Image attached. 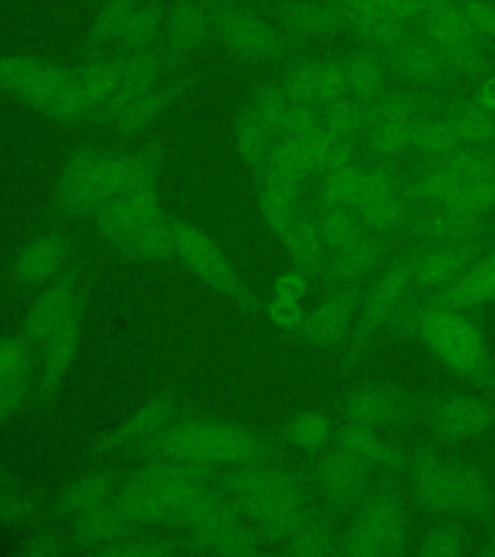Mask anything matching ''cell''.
<instances>
[{
  "label": "cell",
  "mask_w": 495,
  "mask_h": 557,
  "mask_svg": "<svg viewBox=\"0 0 495 557\" xmlns=\"http://www.w3.org/2000/svg\"><path fill=\"white\" fill-rule=\"evenodd\" d=\"M285 240L295 253L296 260L300 261L306 270H318L327 261L330 252L320 235L315 218L298 215Z\"/></svg>",
  "instance_id": "cell-34"
},
{
  "label": "cell",
  "mask_w": 495,
  "mask_h": 557,
  "mask_svg": "<svg viewBox=\"0 0 495 557\" xmlns=\"http://www.w3.org/2000/svg\"><path fill=\"white\" fill-rule=\"evenodd\" d=\"M495 300V252L486 253L482 260L470 268L462 277L449 283L447 287L426 293L417 300L418 306H434L445 310L469 312L479 306Z\"/></svg>",
  "instance_id": "cell-14"
},
{
  "label": "cell",
  "mask_w": 495,
  "mask_h": 557,
  "mask_svg": "<svg viewBox=\"0 0 495 557\" xmlns=\"http://www.w3.org/2000/svg\"><path fill=\"white\" fill-rule=\"evenodd\" d=\"M0 89L51 119L76 122L91 113L76 69L27 54L0 57Z\"/></svg>",
  "instance_id": "cell-3"
},
{
  "label": "cell",
  "mask_w": 495,
  "mask_h": 557,
  "mask_svg": "<svg viewBox=\"0 0 495 557\" xmlns=\"http://www.w3.org/2000/svg\"><path fill=\"white\" fill-rule=\"evenodd\" d=\"M315 223H318L320 235H322L330 256L343 252L366 231V226L358 219L355 209L348 208V206L320 208L315 215Z\"/></svg>",
  "instance_id": "cell-28"
},
{
  "label": "cell",
  "mask_w": 495,
  "mask_h": 557,
  "mask_svg": "<svg viewBox=\"0 0 495 557\" xmlns=\"http://www.w3.org/2000/svg\"><path fill=\"white\" fill-rule=\"evenodd\" d=\"M271 315L283 325H296L302 320V310H300V306L296 305L295 300L279 298L271 306Z\"/></svg>",
  "instance_id": "cell-45"
},
{
  "label": "cell",
  "mask_w": 495,
  "mask_h": 557,
  "mask_svg": "<svg viewBox=\"0 0 495 557\" xmlns=\"http://www.w3.org/2000/svg\"><path fill=\"white\" fill-rule=\"evenodd\" d=\"M407 546V517L399 499L389 494H370L357 507L355 521L341 542L343 556H400Z\"/></svg>",
  "instance_id": "cell-5"
},
{
  "label": "cell",
  "mask_w": 495,
  "mask_h": 557,
  "mask_svg": "<svg viewBox=\"0 0 495 557\" xmlns=\"http://www.w3.org/2000/svg\"><path fill=\"white\" fill-rule=\"evenodd\" d=\"M322 124L330 131L333 138L348 139L358 144V139L362 138L366 131L372 126L370 104L358 103L348 97L345 101L323 109Z\"/></svg>",
  "instance_id": "cell-30"
},
{
  "label": "cell",
  "mask_w": 495,
  "mask_h": 557,
  "mask_svg": "<svg viewBox=\"0 0 495 557\" xmlns=\"http://www.w3.org/2000/svg\"><path fill=\"white\" fill-rule=\"evenodd\" d=\"M305 283L300 281V278L295 277V275H288V277H283L277 283V295L279 298H285V300H295L298 302L302 295H305Z\"/></svg>",
  "instance_id": "cell-47"
},
{
  "label": "cell",
  "mask_w": 495,
  "mask_h": 557,
  "mask_svg": "<svg viewBox=\"0 0 495 557\" xmlns=\"http://www.w3.org/2000/svg\"><path fill=\"white\" fill-rule=\"evenodd\" d=\"M472 97L482 109H486L487 113L495 116V72L484 82H480L479 89L472 94Z\"/></svg>",
  "instance_id": "cell-46"
},
{
  "label": "cell",
  "mask_w": 495,
  "mask_h": 557,
  "mask_svg": "<svg viewBox=\"0 0 495 557\" xmlns=\"http://www.w3.org/2000/svg\"><path fill=\"white\" fill-rule=\"evenodd\" d=\"M472 29L486 41L495 57V2L494 0H455Z\"/></svg>",
  "instance_id": "cell-39"
},
{
  "label": "cell",
  "mask_w": 495,
  "mask_h": 557,
  "mask_svg": "<svg viewBox=\"0 0 495 557\" xmlns=\"http://www.w3.org/2000/svg\"><path fill=\"white\" fill-rule=\"evenodd\" d=\"M293 103L285 96L283 87L277 84H260L252 91L248 113L260 122L261 128L270 134L271 138H281L288 111Z\"/></svg>",
  "instance_id": "cell-29"
},
{
  "label": "cell",
  "mask_w": 495,
  "mask_h": 557,
  "mask_svg": "<svg viewBox=\"0 0 495 557\" xmlns=\"http://www.w3.org/2000/svg\"><path fill=\"white\" fill-rule=\"evenodd\" d=\"M437 113L444 116L457 146L484 144L495 139V116L482 109L474 97L447 96L437 107Z\"/></svg>",
  "instance_id": "cell-21"
},
{
  "label": "cell",
  "mask_w": 495,
  "mask_h": 557,
  "mask_svg": "<svg viewBox=\"0 0 495 557\" xmlns=\"http://www.w3.org/2000/svg\"><path fill=\"white\" fill-rule=\"evenodd\" d=\"M211 41V0H171L166 7L161 47L171 69H178Z\"/></svg>",
  "instance_id": "cell-10"
},
{
  "label": "cell",
  "mask_w": 495,
  "mask_h": 557,
  "mask_svg": "<svg viewBox=\"0 0 495 557\" xmlns=\"http://www.w3.org/2000/svg\"><path fill=\"white\" fill-rule=\"evenodd\" d=\"M455 148H457V141L451 128L437 111L426 113L412 122L409 153H414L422 161V165L447 156Z\"/></svg>",
  "instance_id": "cell-27"
},
{
  "label": "cell",
  "mask_w": 495,
  "mask_h": 557,
  "mask_svg": "<svg viewBox=\"0 0 495 557\" xmlns=\"http://www.w3.org/2000/svg\"><path fill=\"white\" fill-rule=\"evenodd\" d=\"M472 548V539L461 524H444L434 531L428 532L420 540L418 556L424 557H453L462 556Z\"/></svg>",
  "instance_id": "cell-36"
},
{
  "label": "cell",
  "mask_w": 495,
  "mask_h": 557,
  "mask_svg": "<svg viewBox=\"0 0 495 557\" xmlns=\"http://www.w3.org/2000/svg\"><path fill=\"white\" fill-rule=\"evenodd\" d=\"M348 422L389 432L409 426L417 418L418 407L409 393L393 385H364L352 393L345 403Z\"/></svg>",
  "instance_id": "cell-9"
},
{
  "label": "cell",
  "mask_w": 495,
  "mask_h": 557,
  "mask_svg": "<svg viewBox=\"0 0 495 557\" xmlns=\"http://www.w3.org/2000/svg\"><path fill=\"white\" fill-rule=\"evenodd\" d=\"M265 14L296 41L345 34L347 20L339 2L330 0H281Z\"/></svg>",
  "instance_id": "cell-11"
},
{
  "label": "cell",
  "mask_w": 495,
  "mask_h": 557,
  "mask_svg": "<svg viewBox=\"0 0 495 557\" xmlns=\"http://www.w3.org/2000/svg\"><path fill=\"white\" fill-rule=\"evenodd\" d=\"M176 244L181 246L184 256L209 277H218L225 273V261L221 260L218 250L213 244L209 243L206 236L194 231L190 226H181L176 228Z\"/></svg>",
  "instance_id": "cell-35"
},
{
  "label": "cell",
  "mask_w": 495,
  "mask_h": 557,
  "mask_svg": "<svg viewBox=\"0 0 495 557\" xmlns=\"http://www.w3.org/2000/svg\"><path fill=\"white\" fill-rule=\"evenodd\" d=\"M171 62L166 59L161 44L139 49V51L124 52V70H122L121 86L111 104L107 107V114H113L124 104L131 103L136 97L148 94L151 89L163 84L166 72H171Z\"/></svg>",
  "instance_id": "cell-16"
},
{
  "label": "cell",
  "mask_w": 495,
  "mask_h": 557,
  "mask_svg": "<svg viewBox=\"0 0 495 557\" xmlns=\"http://www.w3.org/2000/svg\"><path fill=\"white\" fill-rule=\"evenodd\" d=\"M240 2L252 4V7H258V9H270V7H273V4L281 2V0H240Z\"/></svg>",
  "instance_id": "cell-48"
},
{
  "label": "cell",
  "mask_w": 495,
  "mask_h": 557,
  "mask_svg": "<svg viewBox=\"0 0 495 557\" xmlns=\"http://www.w3.org/2000/svg\"><path fill=\"white\" fill-rule=\"evenodd\" d=\"M165 14L166 7L161 0H141L122 32L116 51H139L161 44Z\"/></svg>",
  "instance_id": "cell-26"
},
{
  "label": "cell",
  "mask_w": 495,
  "mask_h": 557,
  "mask_svg": "<svg viewBox=\"0 0 495 557\" xmlns=\"http://www.w3.org/2000/svg\"><path fill=\"white\" fill-rule=\"evenodd\" d=\"M486 253V236L470 243L444 244L410 253L407 263L412 290L426 295L447 287L453 281L462 277L470 268H474Z\"/></svg>",
  "instance_id": "cell-6"
},
{
  "label": "cell",
  "mask_w": 495,
  "mask_h": 557,
  "mask_svg": "<svg viewBox=\"0 0 495 557\" xmlns=\"http://www.w3.org/2000/svg\"><path fill=\"white\" fill-rule=\"evenodd\" d=\"M300 191H302V183L263 171L260 190L261 209H263V215L270 221V225L273 226V231L283 238L288 235V231L293 228L296 219L300 215L298 211Z\"/></svg>",
  "instance_id": "cell-24"
},
{
  "label": "cell",
  "mask_w": 495,
  "mask_h": 557,
  "mask_svg": "<svg viewBox=\"0 0 495 557\" xmlns=\"http://www.w3.org/2000/svg\"><path fill=\"white\" fill-rule=\"evenodd\" d=\"M323 109L310 104H293L281 138H302L322 124Z\"/></svg>",
  "instance_id": "cell-42"
},
{
  "label": "cell",
  "mask_w": 495,
  "mask_h": 557,
  "mask_svg": "<svg viewBox=\"0 0 495 557\" xmlns=\"http://www.w3.org/2000/svg\"><path fill=\"white\" fill-rule=\"evenodd\" d=\"M348 78V97L358 103L372 104L389 89V70L380 51L368 45L343 54Z\"/></svg>",
  "instance_id": "cell-19"
},
{
  "label": "cell",
  "mask_w": 495,
  "mask_h": 557,
  "mask_svg": "<svg viewBox=\"0 0 495 557\" xmlns=\"http://www.w3.org/2000/svg\"><path fill=\"white\" fill-rule=\"evenodd\" d=\"M290 437L298 447L305 449L322 447L330 437V422L320 412H306L293 424Z\"/></svg>",
  "instance_id": "cell-41"
},
{
  "label": "cell",
  "mask_w": 495,
  "mask_h": 557,
  "mask_svg": "<svg viewBox=\"0 0 495 557\" xmlns=\"http://www.w3.org/2000/svg\"><path fill=\"white\" fill-rule=\"evenodd\" d=\"M330 2H339V0H330Z\"/></svg>",
  "instance_id": "cell-50"
},
{
  "label": "cell",
  "mask_w": 495,
  "mask_h": 557,
  "mask_svg": "<svg viewBox=\"0 0 495 557\" xmlns=\"http://www.w3.org/2000/svg\"><path fill=\"white\" fill-rule=\"evenodd\" d=\"M350 322H352V300H348L347 296H341L323 305L318 312H313L306 322V331L312 339L333 345V343H343L347 337Z\"/></svg>",
  "instance_id": "cell-33"
},
{
  "label": "cell",
  "mask_w": 495,
  "mask_h": 557,
  "mask_svg": "<svg viewBox=\"0 0 495 557\" xmlns=\"http://www.w3.org/2000/svg\"><path fill=\"white\" fill-rule=\"evenodd\" d=\"M412 293L407 258L380 271L366 288L360 313V335H370L403 315L405 298Z\"/></svg>",
  "instance_id": "cell-12"
},
{
  "label": "cell",
  "mask_w": 495,
  "mask_h": 557,
  "mask_svg": "<svg viewBox=\"0 0 495 557\" xmlns=\"http://www.w3.org/2000/svg\"><path fill=\"white\" fill-rule=\"evenodd\" d=\"M174 449L191 459H243L250 453L246 437L218 428L196 426L176 437Z\"/></svg>",
  "instance_id": "cell-23"
},
{
  "label": "cell",
  "mask_w": 495,
  "mask_h": 557,
  "mask_svg": "<svg viewBox=\"0 0 495 557\" xmlns=\"http://www.w3.org/2000/svg\"><path fill=\"white\" fill-rule=\"evenodd\" d=\"M99 2H103V0H99Z\"/></svg>",
  "instance_id": "cell-51"
},
{
  "label": "cell",
  "mask_w": 495,
  "mask_h": 557,
  "mask_svg": "<svg viewBox=\"0 0 495 557\" xmlns=\"http://www.w3.org/2000/svg\"><path fill=\"white\" fill-rule=\"evenodd\" d=\"M358 165L357 163V141H348V139H333L322 166L318 174L327 176V174L339 173L348 166Z\"/></svg>",
  "instance_id": "cell-43"
},
{
  "label": "cell",
  "mask_w": 495,
  "mask_h": 557,
  "mask_svg": "<svg viewBox=\"0 0 495 557\" xmlns=\"http://www.w3.org/2000/svg\"><path fill=\"white\" fill-rule=\"evenodd\" d=\"M190 87V76H174L165 84L157 86L144 96L136 97L131 103L124 104L116 113L111 114L116 128L122 132H136L165 113L166 109L186 94Z\"/></svg>",
  "instance_id": "cell-22"
},
{
  "label": "cell",
  "mask_w": 495,
  "mask_h": 557,
  "mask_svg": "<svg viewBox=\"0 0 495 557\" xmlns=\"http://www.w3.org/2000/svg\"><path fill=\"white\" fill-rule=\"evenodd\" d=\"M380 54L392 78L405 87L422 91H447L451 84L459 82L434 47L418 32H412L397 47Z\"/></svg>",
  "instance_id": "cell-8"
},
{
  "label": "cell",
  "mask_w": 495,
  "mask_h": 557,
  "mask_svg": "<svg viewBox=\"0 0 495 557\" xmlns=\"http://www.w3.org/2000/svg\"><path fill=\"white\" fill-rule=\"evenodd\" d=\"M410 126L407 122H374L358 144L366 156L380 161H392L395 157L409 153Z\"/></svg>",
  "instance_id": "cell-32"
},
{
  "label": "cell",
  "mask_w": 495,
  "mask_h": 557,
  "mask_svg": "<svg viewBox=\"0 0 495 557\" xmlns=\"http://www.w3.org/2000/svg\"><path fill=\"white\" fill-rule=\"evenodd\" d=\"M337 449L364 462L366 467H370L374 472H399L409 465L403 449L399 445L393 444L387 435L352 422H348V426L343 428L337 435Z\"/></svg>",
  "instance_id": "cell-17"
},
{
  "label": "cell",
  "mask_w": 495,
  "mask_h": 557,
  "mask_svg": "<svg viewBox=\"0 0 495 557\" xmlns=\"http://www.w3.org/2000/svg\"><path fill=\"white\" fill-rule=\"evenodd\" d=\"M482 556L495 557V536L494 539L490 540V542H487L484 548H482Z\"/></svg>",
  "instance_id": "cell-49"
},
{
  "label": "cell",
  "mask_w": 495,
  "mask_h": 557,
  "mask_svg": "<svg viewBox=\"0 0 495 557\" xmlns=\"http://www.w3.org/2000/svg\"><path fill=\"white\" fill-rule=\"evenodd\" d=\"M295 549L298 554L325 556V554H339L341 544L331 539L327 532L318 531V529H308V531L300 529Z\"/></svg>",
  "instance_id": "cell-44"
},
{
  "label": "cell",
  "mask_w": 495,
  "mask_h": 557,
  "mask_svg": "<svg viewBox=\"0 0 495 557\" xmlns=\"http://www.w3.org/2000/svg\"><path fill=\"white\" fill-rule=\"evenodd\" d=\"M428 424L445 444H465L495 428L494 400L480 395H445L428 410Z\"/></svg>",
  "instance_id": "cell-7"
},
{
  "label": "cell",
  "mask_w": 495,
  "mask_h": 557,
  "mask_svg": "<svg viewBox=\"0 0 495 557\" xmlns=\"http://www.w3.org/2000/svg\"><path fill=\"white\" fill-rule=\"evenodd\" d=\"M211 41L252 64L287 62L300 45L265 10L240 0H211Z\"/></svg>",
  "instance_id": "cell-4"
},
{
  "label": "cell",
  "mask_w": 495,
  "mask_h": 557,
  "mask_svg": "<svg viewBox=\"0 0 495 557\" xmlns=\"http://www.w3.org/2000/svg\"><path fill=\"white\" fill-rule=\"evenodd\" d=\"M345 99H348V78L343 57H320L318 104L325 109Z\"/></svg>",
  "instance_id": "cell-37"
},
{
  "label": "cell",
  "mask_w": 495,
  "mask_h": 557,
  "mask_svg": "<svg viewBox=\"0 0 495 557\" xmlns=\"http://www.w3.org/2000/svg\"><path fill=\"white\" fill-rule=\"evenodd\" d=\"M273 141L275 139L261 128L260 122L246 111L238 122V132H236V144L244 161L256 166L265 163Z\"/></svg>",
  "instance_id": "cell-38"
},
{
  "label": "cell",
  "mask_w": 495,
  "mask_h": 557,
  "mask_svg": "<svg viewBox=\"0 0 495 557\" xmlns=\"http://www.w3.org/2000/svg\"><path fill=\"white\" fill-rule=\"evenodd\" d=\"M392 236L366 228L343 252L331 256L333 273L343 281H372L387 268Z\"/></svg>",
  "instance_id": "cell-18"
},
{
  "label": "cell",
  "mask_w": 495,
  "mask_h": 557,
  "mask_svg": "<svg viewBox=\"0 0 495 557\" xmlns=\"http://www.w3.org/2000/svg\"><path fill=\"white\" fill-rule=\"evenodd\" d=\"M141 0H103L86 39V57L116 51L124 27Z\"/></svg>",
  "instance_id": "cell-25"
},
{
  "label": "cell",
  "mask_w": 495,
  "mask_h": 557,
  "mask_svg": "<svg viewBox=\"0 0 495 557\" xmlns=\"http://www.w3.org/2000/svg\"><path fill=\"white\" fill-rule=\"evenodd\" d=\"M339 4L347 20V32L375 51H389L414 32L403 26L378 0H339Z\"/></svg>",
  "instance_id": "cell-15"
},
{
  "label": "cell",
  "mask_w": 495,
  "mask_h": 557,
  "mask_svg": "<svg viewBox=\"0 0 495 557\" xmlns=\"http://www.w3.org/2000/svg\"><path fill=\"white\" fill-rule=\"evenodd\" d=\"M362 166H348L339 173L322 176V208L325 206H348L357 188Z\"/></svg>",
  "instance_id": "cell-40"
},
{
  "label": "cell",
  "mask_w": 495,
  "mask_h": 557,
  "mask_svg": "<svg viewBox=\"0 0 495 557\" xmlns=\"http://www.w3.org/2000/svg\"><path fill=\"white\" fill-rule=\"evenodd\" d=\"M122 70L124 52L121 51L86 57L76 69L79 87L91 111H107L121 86Z\"/></svg>",
  "instance_id": "cell-20"
},
{
  "label": "cell",
  "mask_w": 495,
  "mask_h": 557,
  "mask_svg": "<svg viewBox=\"0 0 495 557\" xmlns=\"http://www.w3.org/2000/svg\"><path fill=\"white\" fill-rule=\"evenodd\" d=\"M403 325L453 374L480 387H494V360L482 333L467 313L434 306H405Z\"/></svg>",
  "instance_id": "cell-2"
},
{
  "label": "cell",
  "mask_w": 495,
  "mask_h": 557,
  "mask_svg": "<svg viewBox=\"0 0 495 557\" xmlns=\"http://www.w3.org/2000/svg\"><path fill=\"white\" fill-rule=\"evenodd\" d=\"M374 470L335 447L318 469L323 496L337 509H357L370 496Z\"/></svg>",
  "instance_id": "cell-13"
},
{
  "label": "cell",
  "mask_w": 495,
  "mask_h": 557,
  "mask_svg": "<svg viewBox=\"0 0 495 557\" xmlns=\"http://www.w3.org/2000/svg\"><path fill=\"white\" fill-rule=\"evenodd\" d=\"M407 472L412 499L426 513L477 519L495 511L494 482L467 462L422 449Z\"/></svg>",
  "instance_id": "cell-1"
},
{
  "label": "cell",
  "mask_w": 495,
  "mask_h": 557,
  "mask_svg": "<svg viewBox=\"0 0 495 557\" xmlns=\"http://www.w3.org/2000/svg\"><path fill=\"white\" fill-rule=\"evenodd\" d=\"M318 72H320V57L288 59L287 69L279 79V86L283 87L290 103L320 107L318 104Z\"/></svg>",
  "instance_id": "cell-31"
}]
</instances>
